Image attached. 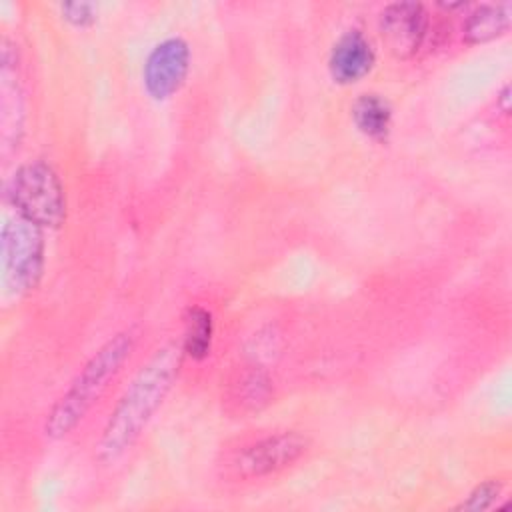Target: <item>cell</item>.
Segmentation results:
<instances>
[{
    "label": "cell",
    "instance_id": "9a60e30c",
    "mask_svg": "<svg viewBox=\"0 0 512 512\" xmlns=\"http://www.w3.org/2000/svg\"><path fill=\"white\" fill-rule=\"evenodd\" d=\"M60 10L62 18L74 28H88L96 22V6L90 2H66Z\"/></svg>",
    "mask_w": 512,
    "mask_h": 512
},
{
    "label": "cell",
    "instance_id": "52a82bcc",
    "mask_svg": "<svg viewBox=\"0 0 512 512\" xmlns=\"http://www.w3.org/2000/svg\"><path fill=\"white\" fill-rule=\"evenodd\" d=\"M428 24V10L420 2H392L378 18L382 42L396 58H412L420 50Z\"/></svg>",
    "mask_w": 512,
    "mask_h": 512
},
{
    "label": "cell",
    "instance_id": "5bb4252c",
    "mask_svg": "<svg viewBox=\"0 0 512 512\" xmlns=\"http://www.w3.org/2000/svg\"><path fill=\"white\" fill-rule=\"evenodd\" d=\"M504 482L498 478H488L474 486L466 500H462L456 508L458 510H488L496 504V500L502 496Z\"/></svg>",
    "mask_w": 512,
    "mask_h": 512
},
{
    "label": "cell",
    "instance_id": "30bf717a",
    "mask_svg": "<svg viewBox=\"0 0 512 512\" xmlns=\"http://www.w3.org/2000/svg\"><path fill=\"white\" fill-rule=\"evenodd\" d=\"M352 122L356 130L374 140V142H386L392 130V106L386 98L374 92L360 94L350 108Z\"/></svg>",
    "mask_w": 512,
    "mask_h": 512
},
{
    "label": "cell",
    "instance_id": "9c48e42d",
    "mask_svg": "<svg viewBox=\"0 0 512 512\" xmlns=\"http://www.w3.org/2000/svg\"><path fill=\"white\" fill-rule=\"evenodd\" d=\"M16 50L8 44V40L2 42V136L4 142L20 140L22 134V118H24V104H22V90L20 82L16 78Z\"/></svg>",
    "mask_w": 512,
    "mask_h": 512
},
{
    "label": "cell",
    "instance_id": "8fae6325",
    "mask_svg": "<svg viewBox=\"0 0 512 512\" xmlns=\"http://www.w3.org/2000/svg\"><path fill=\"white\" fill-rule=\"evenodd\" d=\"M508 28H510L508 4H480L464 20L462 38L466 44H484L504 36Z\"/></svg>",
    "mask_w": 512,
    "mask_h": 512
},
{
    "label": "cell",
    "instance_id": "7a4b0ae2",
    "mask_svg": "<svg viewBox=\"0 0 512 512\" xmlns=\"http://www.w3.org/2000/svg\"><path fill=\"white\" fill-rule=\"evenodd\" d=\"M134 350V332L122 330L106 340L80 368L78 376L72 380L68 390L48 412L44 434L52 440L68 436L86 412L100 398L108 382L120 372L124 362Z\"/></svg>",
    "mask_w": 512,
    "mask_h": 512
},
{
    "label": "cell",
    "instance_id": "6da1fadb",
    "mask_svg": "<svg viewBox=\"0 0 512 512\" xmlns=\"http://www.w3.org/2000/svg\"><path fill=\"white\" fill-rule=\"evenodd\" d=\"M182 354V346L168 344L140 368L98 438L96 456L100 462H116L136 444L176 382Z\"/></svg>",
    "mask_w": 512,
    "mask_h": 512
},
{
    "label": "cell",
    "instance_id": "4fadbf2b",
    "mask_svg": "<svg viewBox=\"0 0 512 512\" xmlns=\"http://www.w3.org/2000/svg\"><path fill=\"white\" fill-rule=\"evenodd\" d=\"M270 396V380L260 370H248L238 386H236V400L242 402V406H248L250 410H258L262 404L268 402Z\"/></svg>",
    "mask_w": 512,
    "mask_h": 512
},
{
    "label": "cell",
    "instance_id": "ba28073f",
    "mask_svg": "<svg viewBox=\"0 0 512 512\" xmlns=\"http://www.w3.org/2000/svg\"><path fill=\"white\" fill-rule=\"evenodd\" d=\"M376 62L370 40L360 30L344 32L332 46L328 56L330 78L340 86H350L366 78Z\"/></svg>",
    "mask_w": 512,
    "mask_h": 512
},
{
    "label": "cell",
    "instance_id": "7c38bea8",
    "mask_svg": "<svg viewBox=\"0 0 512 512\" xmlns=\"http://www.w3.org/2000/svg\"><path fill=\"white\" fill-rule=\"evenodd\" d=\"M214 336L212 314L202 306H190L184 314L182 352L192 360H204L210 354Z\"/></svg>",
    "mask_w": 512,
    "mask_h": 512
},
{
    "label": "cell",
    "instance_id": "277c9868",
    "mask_svg": "<svg viewBox=\"0 0 512 512\" xmlns=\"http://www.w3.org/2000/svg\"><path fill=\"white\" fill-rule=\"evenodd\" d=\"M308 448L310 440L302 432L282 430L266 434L234 454L232 470L242 480L266 478L296 464Z\"/></svg>",
    "mask_w": 512,
    "mask_h": 512
},
{
    "label": "cell",
    "instance_id": "8992f818",
    "mask_svg": "<svg viewBox=\"0 0 512 512\" xmlns=\"http://www.w3.org/2000/svg\"><path fill=\"white\" fill-rule=\"evenodd\" d=\"M190 62L192 52L184 38L172 36L158 42L142 66V86L146 94L156 102L170 100L186 82Z\"/></svg>",
    "mask_w": 512,
    "mask_h": 512
},
{
    "label": "cell",
    "instance_id": "3957f363",
    "mask_svg": "<svg viewBox=\"0 0 512 512\" xmlns=\"http://www.w3.org/2000/svg\"><path fill=\"white\" fill-rule=\"evenodd\" d=\"M6 198L18 216L44 228H58L66 220L64 186L54 168L32 160L16 168L6 184Z\"/></svg>",
    "mask_w": 512,
    "mask_h": 512
},
{
    "label": "cell",
    "instance_id": "2e32d148",
    "mask_svg": "<svg viewBox=\"0 0 512 512\" xmlns=\"http://www.w3.org/2000/svg\"><path fill=\"white\" fill-rule=\"evenodd\" d=\"M500 106H502V112L504 114H508V110H510V86L506 84L504 88H502V92H500Z\"/></svg>",
    "mask_w": 512,
    "mask_h": 512
},
{
    "label": "cell",
    "instance_id": "5b68a950",
    "mask_svg": "<svg viewBox=\"0 0 512 512\" xmlns=\"http://www.w3.org/2000/svg\"><path fill=\"white\" fill-rule=\"evenodd\" d=\"M2 250L6 272L18 292L38 286L44 272V234L42 228L22 216L8 218L2 228Z\"/></svg>",
    "mask_w": 512,
    "mask_h": 512
}]
</instances>
